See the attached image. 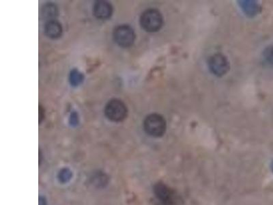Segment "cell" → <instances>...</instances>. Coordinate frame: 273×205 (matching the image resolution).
I'll return each mask as SVG.
<instances>
[{"instance_id": "cell-8", "label": "cell", "mask_w": 273, "mask_h": 205, "mask_svg": "<svg viewBox=\"0 0 273 205\" xmlns=\"http://www.w3.org/2000/svg\"><path fill=\"white\" fill-rule=\"evenodd\" d=\"M63 31L61 23L56 20L46 22L45 27H44L45 35L52 39H57L60 37Z\"/></svg>"}, {"instance_id": "cell-15", "label": "cell", "mask_w": 273, "mask_h": 205, "mask_svg": "<svg viewBox=\"0 0 273 205\" xmlns=\"http://www.w3.org/2000/svg\"><path fill=\"white\" fill-rule=\"evenodd\" d=\"M43 109L40 106L39 107V122L41 123L42 120H43L44 116H42V113H43Z\"/></svg>"}, {"instance_id": "cell-6", "label": "cell", "mask_w": 273, "mask_h": 205, "mask_svg": "<svg viewBox=\"0 0 273 205\" xmlns=\"http://www.w3.org/2000/svg\"><path fill=\"white\" fill-rule=\"evenodd\" d=\"M93 14L97 19H108L113 14L112 6L107 1L96 2L93 7Z\"/></svg>"}, {"instance_id": "cell-2", "label": "cell", "mask_w": 273, "mask_h": 205, "mask_svg": "<svg viewBox=\"0 0 273 205\" xmlns=\"http://www.w3.org/2000/svg\"><path fill=\"white\" fill-rule=\"evenodd\" d=\"M140 25L147 33H156L163 26V16L158 10L147 9L141 14Z\"/></svg>"}, {"instance_id": "cell-16", "label": "cell", "mask_w": 273, "mask_h": 205, "mask_svg": "<svg viewBox=\"0 0 273 205\" xmlns=\"http://www.w3.org/2000/svg\"><path fill=\"white\" fill-rule=\"evenodd\" d=\"M39 205H46L45 199L43 198V197H41V198H40Z\"/></svg>"}, {"instance_id": "cell-1", "label": "cell", "mask_w": 273, "mask_h": 205, "mask_svg": "<svg viewBox=\"0 0 273 205\" xmlns=\"http://www.w3.org/2000/svg\"><path fill=\"white\" fill-rule=\"evenodd\" d=\"M166 121L159 113H151L145 117L143 121V129L145 133L154 138H160L166 131Z\"/></svg>"}, {"instance_id": "cell-17", "label": "cell", "mask_w": 273, "mask_h": 205, "mask_svg": "<svg viewBox=\"0 0 273 205\" xmlns=\"http://www.w3.org/2000/svg\"><path fill=\"white\" fill-rule=\"evenodd\" d=\"M271 168H272V172H273V162L272 163V164H271Z\"/></svg>"}, {"instance_id": "cell-7", "label": "cell", "mask_w": 273, "mask_h": 205, "mask_svg": "<svg viewBox=\"0 0 273 205\" xmlns=\"http://www.w3.org/2000/svg\"><path fill=\"white\" fill-rule=\"evenodd\" d=\"M155 194L164 205H171L174 203V194L173 191L163 184H158L155 187Z\"/></svg>"}, {"instance_id": "cell-4", "label": "cell", "mask_w": 273, "mask_h": 205, "mask_svg": "<svg viewBox=\"0 0 273 205\" xmlns=\"http://www.w3.org/2000/svg\"><path fill=\"white\" fill-rule=\"evenodd\" d=\"M113 36L117 45L124 48L132 46L135 40V32L129 25H120L115 27Z\"/></svg>"}, {"instance_id": "cell-5", "label": "cell", "mask_w": 273, "mask_h": 205, "mask_svg": "<svg viewBox=\"0 0 273 205\" xmlns=\"http://www.w3.org/2000/svg\"><path fill=\"white\" fill-rule=\"evenodd\" d=\"M208 65L210 72L217 77L226 75L230 70V63L222 53H215L209 57Z\"/></svg>"}, {"instance_id": "cell-10", "label": "cell", "mask_w": 273, "mask_h": 205, "mask_svg": "<svg viewBox=\"0 0 273 205\" xmlns=\"http://www.w3.org/2000/svg\"><path fill=\"white\" fill-rule=\"evenodd\" d=\"M41 15L43 19L47 20V22L52 21L55 20V18L58 15V10L53 4L47 3L42 8Z\"/></svg>"}, {"instance_id": "cell-9", "label": "cell", "mask_w": 273, "mask_h": 205, "mask_svg": "<svg viewBox=\"0 0 273 205\" xmlns=\"http://www.w3.org/2000/svg\"><path fill=\"white\" fill-rule=\"evenodd\" d=\"M238 4L242 11L248 17H254L261 11L260 6L256 1L242 0V1H238Z\"/></svg>"}, {"instance_id": "cell-3", "label": "cell", "mask_w": 273, "mask_h": 205, "mask_svg": "<svg viewBox=\"0 0 273 205\" xmlns=\"http://www.w3.org/2000/svg\"><path fill=\"white\" fill-rule=\"evenodd\" d=\"M105 114L109 121L114 123L122 122L127 118L128 109L126 104L117 99H113L107 103Z\"/></svg>"}, {"instance_id": "cell-12", "label": "cell", "mask_w": 273, "mask_h": 205, "mask_svg": "<svg viewBox=\"0 0 273 205\" xmlns=\"http://www.w3.org/2000/svg\"><path fill=\"white\" fill-rule=\"evenodd\" d=\"M263 58L267 65L273 67V45L265 48L263 51Z\"/></svg>"}, {"instance_id": "cell-14", "label": "cell", "mask_w": 273, "mask_h": 205, "mask_svg": "<svg viewBox=\"0 0 273 205\" xmlns=\"http://www.w3.org/2000/svg\"><path fill=\"white\" fill-rule=\"evenodd\" d=\"M79 122V115L76 111H73L71 113V116H70L69 119V123L71 126L76 127L78 125Z\"/></svg>"}, {"instance_id": "cell-13", "label": "cell", "mask_w": 273, "mask_h": 205, "mask_svg": "<svg viewBox=\"0 0 273 205\" xmlns=\"http://www.w3.org/2000/svg\"><path fill=\"white\" fill-rule=\"evenodd\" d=\"M72 177V172L69 169L65 168L59 173V180L63 183H67L70 181Z\"/></svg>"}, {"instance_id": "cell-11", "label": "cell", "mask_w": 273, "mask_h": 205, "mask_svg": "<svg viewBox=\"0 0 273 205\" xmlns=\"http://www.w3.org/2000/svg\"><path fill=\"white\" fill-rule=\"evenodd\" d=\"M84 80V75L78 69H74L69 75V81L72 86L77 87L80 85Z\"/></svg>"}]
</instances>
